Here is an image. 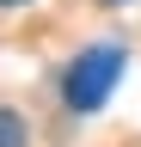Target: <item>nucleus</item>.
<instances>
[{
	"instance_id": "nucleus-4",
	"label": "nucleus",
	"mask_w": 141,
	"mask_h": 147,
	"mask_svg": "<svg viewBox=\"0 0 141 147\" xmlns=\"http://www.w3.org/2000/svg\"><path fill=\"white\" fill-rule=\"evenodd\" d=\"M0 6H25V0H0Z\"/></svg>"
},
{
	"instance_id": "nucleus-2",
	"label": "nucleus",
	"mask_w": 141,
	"mask_h": 147,
	"mask_svg": "<svg viewBox=\"0 0 141 147\" xmlns=\"http://www.w3.org/2000/svg\"><path fill=\"white\" fill-rule=\"evenodd\" d=\"M0 147H31V129L12 104H0Z\"/></svg>"
},
{
	"instance_id": "nucleus-1",
	"label": "nucleus",
	"mask_w": 141,
	"mask_h": 147,
	"mask_svg": "<svg viewBox=\"0 0 141 147\" xmlns=\"http://www.w3.org/2000/svg\"><path fill=\"white\" fill-rule=\"evenodd\" d=\"M117 74H123V43H92V49H80L74 61L61 67V104L74 110V117H92V110L111 98Z\"/></svg>"
},
{
	"instance_id": "nucleus-3",
	"label": "nucleus",
	"mask_w": 141,
	"mask_h": 147,
	"mask_svg": "<svg viewBox=\"0 0 141 147\" xmlns=\"http://www.w3.org/2000/svg\"><path fill=\"white\" fill-rule=\"evenodd\" d=\"M98 6H129V0H98Z\"/></svg>"
}]
</instances>
